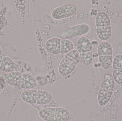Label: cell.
<instances>
[{"label":"cell","mask_w":122,"mask_h":121,"mask_svg":"<svg viewBox=\"0 0 122 121\" xmlns=\"http://www.w3.org/2000/svg\"><path fill=\"white\" fill-rule=\"evenodd\" d=\"M89 26L86 24H80L69 27L61 31L59 37L62 39H70L87 34L89 31Z\"/></svg>","instance_id":"1"},{"label":"cell","mask_w":122,"mask_h":121,"mask_svg":"<svg viewBox=\"0 0 122 121\" xmlns=\"http://www.w3.org/2000/svg\"><path fill=\"white\" fill-rule=\"evenodd\" d=\"M76 6L72 4H67L58 7L53 10L52 17L56 20L62 19L73 15L76 12Z\"/></svg>","instance_id":"2"},{"label":"cell","mask_w":122,"mask_h":121,"mask_svg":"<svg viewBox=\"0 0 122 121\" xmlns=\"http://www.w3.org/2000/svg\"><path fill=\"white\" fill-rule=\"evenodd\" d=\"M76 65L65 58L62 59L59 67V72L61 76H66L71 74Z\"/></svg>","instance_id":"3"},{"label":"cell","mask_w":122,"mask_h":121,"mask_svg":"<svg viewBox=\"0 0 122 121\" xmlns=\"http://www.w3.org/2000/svg\"><path fill=\"white\" fill-rule=\"evenodd\" d=\"M61 40V39L58 38H53L48 40L45 45L47 51L53 54H60Z\"/></svg>","instance_id":"4"},{"label":"cell","mask_w":122,"mask_h":121,"mask_svg":"<svg viewBox=\"0 0 122 121\" xmlns=\"http://www.w3.org/2000/svg\"><path fill=\"white\" fill-rule=\"evenodd\" d=\"M36 79L29 74H23L21 80L20 87L23 89H30L34 88L36 85Z\"/></svg>","instance_id":"5"},{"label":"cell","mask_w":122,"mask_h":121,"mask_svg":"<svg viewBox=\"0 0 122 121\" xmlns=\"http://www.w3.org/2000/svg\"><path fill=\"white\" fill-rule=\"evenodd\" d=\"M22 74L18 72L8 73L5 76V79L9 85L15 87L20 86Z\"/></svg>","instance_id":"6"},{"label":"cell","mask_w":122,"mask_h":121,"mask_svg":"<svg viewBox=\"0 0 122 121\" xmlns=\"http://www.w3.org/2000/svg\"><path fill=\"white\" fill-rule=\"evenodd\" d=\"M76 48L79 53L92 51V46L89 40L85 37H81L76 43Z\"/></svg>","instance_id":"7"},{"label":"cell","mask_w":122,"mask_h":121,"mask_svg":"<svg viewBox=\"0 0 122 121\" xmlns=\"http://www.w3.org/2000/svg\"><path fill=\"white\" fill-rule=\"evenodd\" d=\"M52 99V96L48 92L44 90H37L36 104L45 105L51 102Z\"/></svg>","instance_id":"8"},{"label":"cell","mask_w":122,"mask_h":121,"mask_svg":"<svg viewBox=\"0 0 122 121\" xmlns=\"http://www.w3.org/2000/svg\"><path fill=\"white\" fill-rule=\"evenodd\" d=\"M96 33L100 40L103 41L107 40L112 35V28L110 26L97 27Z\"/></svg>","instance_id":"9"},{"label":"cell","mask_w":122,"mask_h":121,"mask_svg":"<svg viewBox=\"0 0 122 121\" xmlns=\"http://www.w3.org/2000/svg\"><path fill=\"white\" fill-rule=\"evenodd\" d=\"M112 91L100 88L98 92V103L101 106H104L109 102L112 97Z\"/></svg>","instance_id":"10"},{"label":"cell","mask_w":122,"mask_h":121,"mask_svg":"<svg viewBox=\"0 0 122 121\" xmlns=\"http://www.w3.org/2000/svg\"><path fill=\"white\" fill-rule=\"evenodd\" d=\"M97 54L99 56L110 55L112 56L113 49L111 45L106 41L102 42L98 46Z\"/></svg>","instance_id":"11"},{"label":"cell","mask_w":122,"mask_h":121,"mask_svg":"<svg viewBox=\"0 0 122 121\" xmlns=\"http://www.w3.org/2000/svg\"><path fill=\"white\" fill-rule=\"evenodd\" d=\"M37 90H28L21 93V97L23 101L30 104H36Z\"/></svg>","instance_id":"12"},{"label":"cell","mask_w":122,"mask_h":121,"mask_svg":"<svg viewBox=\"0 0 122 121\" xmlns=\"http://www.w3.org/2000/svg\"><path fill=\"white\" fill-rule=\"evenodd\" d=\"M97 27L110 26V21L108 15L103 11L98 13L95 19Z\"/></svg>","instance_id":"13"},{"label":"cell","mask_w":122,"mask_h":121,"mask_svg":"<svg viewBox=\"0 0 122 121\" xmlns=\"http://www.w3.org/2000/svg\"><path fill=\"white\" fill-rule=\"evenodd\" d=\"M15 65L14 61L8 57L2 58L0 64V70L5 72H10L14 70Z\"/></svg>","instance_id":"14"},{"label":"cell","mask_w":122,"mask_h":121,"mask_svg":"<svg viewBox=\"0 0 122 121\" xmlns=\"http://www.w3.org/2000/svg\"><path fill=\"white\" fill-rule=\"evenodd\" d=\"M55 108L53 107L45 108L39 111V116L46 121H54Z\"/></svg>","instance_id":"15"},{"label":"cell","mask_w":122,"mask_h":121,"mask_svg":"<svg viewBox=\"0 0 122 121\" xmlns=\"http://www.w3.org/2000/svg\"><path fill=\"white\" fill-rule=\"evenodd\" d=\"M70 116L69 112L67 109L62 107L55 108L54 121H67Z\"/></svg>","instance_id":"16"},{"label":"cell","mask_w":122,"mask_h":121,"mask_svg":"<svg viewBox=\"0 0 122 121\" xmlns=\"http://www.w3.org/2000/svg\"><path fill=\"white\" fill-rule=\"evenodd\" d=\"M114 86V80L111 75H105L103 82L101 85V88L112 91Z\"/></svg>","instance_id":"17"},{"label":"cell","mask_w":122,"mask_h":121,"mask_svg":"<svg viewBox=\"0 0 122 121\" xmlns=\"http://www.w3.org/2000/svg\"><path fill=\"white\" fill-rule=\"evenodd\" d=\"M64 58L76 65L80 60V53L76 50L73 49L65 54Z\"/></svg>","instance_id":"18"},{"label":"cell","mask_w":122,"mask_h":121,"mask_svg":"<svg viewBox=\"0 0 122 121\" xmlns=\"http://www.w3.org/2000/svg\"><path fill=\"white\" fill-rule=\"evenodd\" d=\"M74 45L70 40L66 39H61L60 42V53L66 54L72 50Z\"/></svg>","instance_id":"19"},{"label":"cell","mask_w":122,"mask_h":121,"mask_svg":"<svg viewBox=\"0 0 122 121\" xmlns=\"http://www.w3.org/2000/svg\"><path fill=\"white\" fill-rule=\"evenodd\" d=\"M99 60L102 67L105 70L109 69L112 62V56H99Z\"/></svg>","instance_id":"20"},{"label":"cell","mask_w":122,"mask_h":121,"mask_svg":"<svg viewBox=\"0 0 122 121\" xmlns=\"http://www.w3.org/2000/svg\"><path fill=\"white\" fill-rule=\"evenodd\" d=\"M80 60L82 63L85 65H89L92 60V51L80 53Z\"/></svg>","instance_id":"21"},{"label":"cell","mask_w":122,"mask_h":121,"mask_svg":"<svg viewBox=\"0 0 122 121\" xmlns=\"http://www.w3.org/2000/svg\"><path fill=\"white\" fill-rule=\"evenodd\" d=\"M112 68L113 70H118L122 69V55H117L115 56L113 60L112 63Z\"/></svg>","instance_id":"22"},{"label":"cell","mask_w":122,"mask_h":121,"mask_svg":"<svg viewBox=\"0 0 122 121\" xmlns=\"http://www.w3.org/2000/svg\"><path fill=\"white\" fill-rule=\"evenodd\" d=\"M113 77L117 84L122 85V69L113 70Z\"/></svg>","instance_id":"23"},{"label":"cell","mask_w":122,"mask_h":121,"mask_svg":"<svg viewBox=\"0 0 122 121\" xmlns=\"http://www.w3.org/2000/svg\"><path fill=\"white\" fill-rule=\"evenodd\" d=\"M2 57L1 56H0V64L1 62V60L2 59Z\"/></svg>","instance_id":"24"}]
</instances>
